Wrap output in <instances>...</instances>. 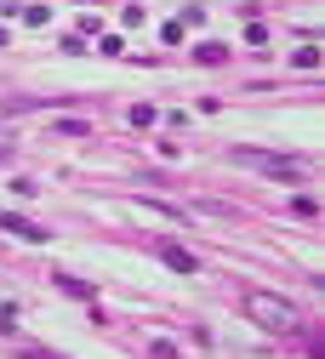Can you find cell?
Listing matches in <instances>:
<instances>
[{"instance_id":"cell-4","label":"cell","mask_w":325,"mask_h":359,"mask_svg":"<svg viewBox=\"0 0 325 359\" xmlns=\"http://www.w3.org/2000/svg\"><path fill=\"white\" fill-rule=\"evenodd\" d=\"M160 257L177 268V274H194V268H200V262H194V251H183V245H160Z\"/></svg>"},{"instance_id":"cell-3","label":"cell","mask_w":325,"mask_h":359,"mask_svg":"<svg viewBox=\"0 0 325 359\" xmlns=\"http://www.w3.org/2000/svg\"><path fill=\"white\" fill-rule=\"evenodd\" d=\"M0 229L18 234V240H52V229H34V222H23V217H12V211H0Z\"/></svg>"},{"instance_id":"cell-6","label":"cell","mask_w":325,"mask_h":359,"mask_svg":"<svg viewBox=\"0 0 325 359\" xmlns=\"http://www.w3.org/2000/svg\"><path fill=\"white\" fill-rule=\"evenodd\" d=\"M58 285H63V291H69V297H91V285H80V280H74V274H58Z\"/></svg>"},{"instance_id":"cell-9","label":"cell","mask_w":325,"mask_h":359,"mask_svg":"<svg viewBox=\"0 0 325 359\" xmlns=\"http://www.w3.org/2000/svg\"><path fill=\"white\" fill-rule=\"evenodd\" d=\"M0 154H6V143H0Z\"/></svg>"},{"instance_id":"cell-8","label":"cell","mask_w":325,"mask_h":359,"mask_svg":"<svg viewBox=\"0 0 325 359\" xmlns=\"http://www.w3.org/2000/svg\"><path fill=\"white\" fill-rule=\"evenodd\" d=\"M23 359H63V353H52V348H23Z\"/></svg>"},{"instance_id":"cell-1","label":"cell","mask_w":325,"mask_h":359,"mask_svg":"<svg viewBox=\"0 0 325 359\" xmlns=\"http://www.w3.org/2000/svg\"><path fill=\"white\" fill-rule=\"evenodd\" d=\"M228 160H234V165H251V171H268V177H286V183L308 177V160H297V154H268V149H228Z\"/></svg>"},{"instance_id":"cell-7","label":"cell","mask_w":325,"mask_h":359,"mask_svg":"<svg viewBox=\"0 0 325 359\" xmlns=\"http://www.w3.org/2000/svg\"><path fill=\"white\" fill-rule=\"evenodd\" d=\"M194 57H200V63H223V57H228V46H200Z\"/></svg>"},{"instance_id":"cell-5","label":"cell","mask_w":325,"mask_h":359,"mask_svg":"<svg viewBox=\"0 0 325 359\" xmlns=\"http://www.w3.org/2000/svg\"><path fill=\"white\" fill-rule=\"evenodd\" d=\"M52 131H58V137H91V126H80V120H58Z\"/></svg>"},{"instance_id":"cell-2","label":"cell","mask_w":325,"mask_h":359,"mask_svg":"<svg viewBox=\"0 0 325 359\" xmlns=\"http://www.w3.org/2000/svg\"><path fill=\"white\" fill-rule=\"evenodd\" d=\"M246 313H251L263 331H291V325H297V308H291L286 297H274V291H251V297H246Z\"/></svg>"}]
</instances>
